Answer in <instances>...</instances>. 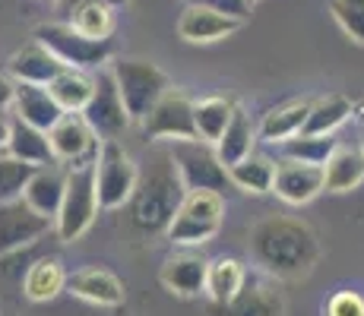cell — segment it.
Masks as SVG:
<instances>
[{"instance_id": "1", "label": "cell", "mask_w": 364, "mask_h": 316, "mask_svg": "<svg viewBox=\"0 0 364 316\" xmlns=\"http://www.w3.org/2000/svg\"><path fill=\"white\" fill-rule=\"evenodd\" d=\"M250 259L272 278H298L314 269L320 256V244L314 231L298 219L272 215L250 228L247 237Z\"/></svg>"}, {"instance_id": "2", "label": "cell", "mask_w": 364, "mask_h": 316, "mask_svg": "<svg viewBox=\"0 0 364 316\" xmlns=\"http://www.w3.org/2000/svg\"><path fill=\"white\" fill-rule=\"evenodd\" d=\"M187 196V187L178 174V165L171 158V146H156L149 152V161L139 171L136 190L130 196V219L139 231H168L174 212L181 209Z\"/></svg>"}, {"instance_id": "3", "label": "cell", "mask_w": 364, "mask_h": 316, "mask_svg": "<svg viewBox=\"0 0 364 316\" xmlns=\"http://www.w3.org/2000/svg\"><path fill=\"white\" fill-rule=\"evenodd\" d=\"M225 222V200L215 190H187L165 237L174 247H203L219 234Z\"/></svg>"}, {"instance_id": "4", "label": "cell", "mask_w": 364, "mask_h": 316, "mask_svg": "<svg viewBox=\"0 0 364 316\" xmlns=\"http://www.w3.org/2000/svg\"><path fill=\"white\" fill-rule=\"evenodd\" d=\"M108 70L114 76L117 89H121L133 124H143L149 117V111L171 89L165 70H159L152 60H143V58H117V60H111Z\"/></svg>"}, {"instance_id": "5", "label": "cell", "mask_w": 364, "mask_h": 316, "mask_svg": "<svg viewBox=\"0 0 364 316\" xmlns=\"http://www.w3.org/2000/svg\"><path fill=\"white\" fill-rule=\"evenodd\" d=\"M102 209L99 187H95V165H70L67 168V190L60 212L54 219V231L60 241H80L92 228L95 215Z\"/></svg>"}, {"instance_id": "6", "label": "cell", "mask_w": 364, "mask_h": 316, "mask_svg": "<svg viewBox=\"0 0 364 316\" xmlns=\"http://www.w3.org/2000/svg\"><path fill=\"white\" fill-rule=\"evenodd\" d=\"M35 38H38L41 45L51 48V51L67 63V67L86 70V73L102 70L105 63L111 60V54H114L111 38H89V35L76 32L73 26L60 23V19H58V23L38 26V29H35Z\"/></svg>"}, {"instance_id": "7", "label": "cell", "mask_w": 364, "mask_h": 316, "mask_svg": "<svg viewBox=\"0 0 364 316\" xmlns=\"http://www.w3.org/2000/svg\"><path fill=\"white\" fill-rule=\"evenodd\" d=\"M168 146H171V158L178 165V174L187 190H215V193H222L232 184L228 168L222 165L213 143H206V139H178V143Z\"/></svg>"}, {"instance_id": "8", "label": "cell", "mask_w": 364, "mask_h": 316, "mask_svg": "<svg viewBox=\"0 0 364 316\" xmlns=\"http://www.w3.org/2000/svg\"><path fill=\"white\" fill-rule=\"evenodd\" d=\"M136 180L139 168L130 152L117 139H102L99 161H95V187H99L102 209H121L124 202H130Z\"/></svg>"}, {"instance_id": "9", "label": "cell", "mask_w": 364, "mask_h": 316, "mask_svg": "<svg viewBox=\"0 0 364 316\" xmlns=\"http://www.w3.org/2000/svg\"><path fill=\"white\" fill-rule=\"evenodd\" d=\"M143 133L152 143H178V139H200L193 98L181 89H168L162 102L143 121Z\"/></svg>"}, {"instance_id": "10", "label": "cell", "mask_w": 364, "mask_h": 316, "mask_svg": "<svg viewBox=\"0 0 364 316\" xmlns=\"http://www.w3.org/2000/svg\"><path fill=\"white\" fill-rule=\"evenodd\" d=\"M92 82H95L92 98H89V104L82 108V114H86V121L92 124V130L99 133L102 139H117L133 124L127 104H124V95H121V89H117L111 70H105V67L95 70Z\"/></svg>"}, {"instance_id": "11", "label": "cell", "mask_w": 364, "mask_h": 316, "mask_svg": "<svg viewBox=\"0 0 364 316\" xmlns=\"http://www.w3.org/2000/svg\"><path fill=\"white\" fill-rule=\"evenodd\" d=\"M51 136L54 158L60 165H95L102 149V136L92 130V124L86 121L82 111H67L58 124L48 130Z\"/></svg>"}, {"instance_id": "12", "label": "cell", "mask_w": 364, "mask_h": 316, "mask_svg": "<svg viewBox=\"0 0 364 316\" xmlns=\"http://www.w3.org/2000/svg\"><path fill=\"white\" fill-rule=\"evenodd\" d=\"M48 231H54V219L41 215L26 200L0 202V256H10V253L23 247H32Z\"/></svg>"}, {"instance_id": "13", "label": "cell", "mask_w": 364, "mask_h": 316, "mask_svg": "<svg viewBox=\"0 0 364 316\" xmlns=\"http://www.w3.org/2000/svg\"><path fill=\"white\" fill-rule=\"evenodd\" d=\"M326 190V171L323 165H311V161H298V158H279L276 165V184L272 193L289 206H304V202L317 200Z\"/></svg>"}, {"instance_id": "14", "label": "cell", "mask_w": 364, "mask_h": 316, "mask_svg": "<svg viewBox=\"0 0 364 316\" xmlns=\"http://www.w3.org/2000/svg\"><path fill=\"white\" fill-rule=\"evenodd\" d=\"M64 70H67V63L48 45H41L38 38L6 60V76L13 82H35V86H51Z\"/></svg>"}, {"instance_id": "15", "label": "cell", "mask_w": 364, "mask_h": 316, "mask_svg": "<svg viewBox=\"0 0 364 316\" xmlns=\"http://www.w3.org/2000/svg\"><path fill=\"white\" fill-rule=\"evenodd\" d=\"M67 291L73 298L86 300V304L95 307H121L127 291H124V282L105 266H86V269H76L73 276L67 278Z\"/></svg>"}, {"instance_id": "16", "label": "cell", "mask_w": 364, "mask_h": 316, "mask_svg": "<svg viewBox=\"0 0 364 316\" xmlns=\"http://www.w3.org/2000/svg\"><path fill=\"white\" fill-rule=\"evenodd\" d=\"M206 276H209V259L200 253H174L159 269V282L178 298H200L206 294Z\"/></svg>"}, {"instance_id": "17", "label": "cell", "mask_w": 364, "mask_h": 316, "mask_svg": "<svg viewBox=\"0 0 364 316\" xmlns=\"http://www.w3.org/2000/svg\"><path fill=\"white\" fill-rule=\"evenodd\" d=\"M241 26L244 19L225 16V13H215L200 4H187L178 19V35L191 45H209V41H222L228 35H235Z\"/></svg>"}, {"instance_id": "18", "label": "cell", "mask_w": 364, "mask_h": 316, "mask_svg": "<svg viewBox=\"0 0 364 316\" xmlns=\"http://www.w3.org/2000/svg\"><path fill=\"white\" fill-rule=\"evenodd\" d=\"M209 316H282V298L269 282H250L228 304H209Z\"/></svg>"}, {"instance_id": "19", "label": "cell", "mask_w": 364, "mask_h": 316, "mask_svg": "<svg viewBox=\"0 0 364 316\" xmlns=\"http://www.w3.org/2000/svg\"><path fill=\"white\" fill-rule=\"evenodd\" d=\"M13 114L23 117L26 124L38 126V130H51L60 117L67 114L51 95L48 86H35V82H16V95H13Z\"/></svg>"}, {"instance_id": "20", "label": "cell", "mask_w": 364, "mask_h": 316, "mask_svg": "<svg viewBox=\"0 0 364 316\" xmlns=\"http://www.w3.org/2000/svg\"><path fill=\"white\" fill-rule=\"evenodd\" d=\"M10 156L29 161V165H54V149H51V136H48V130H38V126L26 124L23 117H16L10 111V139H6V149Z\"/></svg>"}, {"instance_id": "21", "label": "cell", "mask_w": 364, "mask_h": 316, "mask_svg": "<svg viewBox=\"0 0 364 316\" xmlns=\"http://www.w3.org/2000/svg\"><path fill=\"white\" fill-rule=\"evenodd\" d=\"M64 190H67V165L54 161V165H45L35 171V178L26 187L23 200L29 202L32 209H38L41 215H51L58 219L60 202H64Z\"/></svg>"}, {"instance_id": "22", "label": "cell", "mask_w": 364, "mask_h": 316, "mask_svg": "<svg viewBox=\"0 0 364 316\" xmlns=\"http://www.w3.org/2000/svg\"><path fill=\"white\" fill-rule=\"evenodd\" d=\"M311 104L314 102H289V104H279V108L266 111L263 121L257 124V136H260V143L282 146V143H289L291 136L304 133Z\"/></svg>"}, {"instance_id": "23", "label": "cell", "mask_w": 364, "mask_h": 316, "mask_svg": "<svg viewBox=\"0 0 364 316\" xmlns=\"http://www.w3.org/2000/svg\"><path fill=\"white\" fill-rule=\"evenodd\" d=\"M67 278L70 276L64 272L60 259H54V256L35 259L23 276V294L32 304H48V300H54L60 291H67Z\"/></svg>"}, {"instance_id": "24", "label": "cell", "mask_w": 364, "mask_h": 316, "mask_svg": "<svg viewBox=\"0 0 364 316\" xmlns=\"http://www.w3.org/2000/svg\"><path fill=\"white\" fill-rule=\"evenodd\" d=\"M326 171V190L330 193H348V190L364 184V149L361 146H336Z\"/></svg>"}, {"instance_id": "25", "label": "cell", "mask_w": 364, "mask_h": 316, "mask_svg": "<svg viewBox=\"0 0 364 316\" xmlns=\"http://www.w3.org/2000/svg\"><path fill=\"white\" fill-rule=\"evenodd\" d=\"M257 139H260V136H257V124L250 121V114H247L244 108H235L232 124L225 126L222 139L215 143V152H219L222 165L232 168V165H237L241 158H247L250 152H254Z\"/></svg>"}, {"instance_id": "26", "label": "cell", "mask_w": 364, "mask_h": 316, "mask_svg": "<svg viewBox=\"0 0 364 316\" xmlns=\"http://www.w3.org/2000/svg\"><path fill=\"white\" fill-rule=\"evenodd\" d=\"M244 285H247V269H244L241 259H235V256L209 259V276H206L209 304H228Z\"/></svg>"}, {"instance_id": "27", "label": "cell", "mask_w": 364, "mask_h": 316, "mask_svg": "<svg viewBox=\"0 0 364 316\" xmlns=\"http://www.w3.org/2000/svg\"><path fill=\"white\" fill-rule=\"evenodd\" d=\"M276 165L269 156H260V152H250L247 158H241L237 165L228 168V178H232V187L244 190V193H272V184H276Z\"/></svg>"}, {"instance_id": "28", "label": "cell", "mask_w": 364, "mask_h": 316, "mask_svg": "<svg viewBox=\"0 0 364 316\" xmlns=\"http://www.w3.org/2000/svg\"><path fill=\"white\" fill-rule=\"evenodd\" d=\"M237 104L232 98H222V95H209V98H200V102H193V114H197V133L200 139H206V143H219L222 133H225V126L232 124V114H235Z\"/></svg>"}, {"instance_id": "29", "label": "cell", "mask_w": 364, "mask_h": 316, "mask_svg": "<svg viewBox=\"0 0 364 316\" xmlns=\"http://www.w3.org/2000/svg\"><path fill=\"white\" fill-rule=\"evenodd\" d=\"M352 102L346 95H323L311 104V114H307L304 133H336L342 124L352 117Z\"/></svg>"}, {"instance_id": "30", "label": "cell", "mask_w": 364, "mask_h": 316, "mask_svg": "<svg viewBox=\"0 0 364 316\" xmlns=\"http://www.w3.org/2000/svg\"><path fill=\"white\" fill-rule=\"evenodd\" d=\"M92 86L95 82H92V76H89L86 70L67 67L48 89H51V95L58 98V104L64 111H82L89 104V98H92Z\"/></svg>"}, {"instance_id": "31", "label": "cell", "mask_w": 364, "mask_h": 316, "mask_svg": "<svg viewBox=\"0 0 364 316\" xmlns=\"http://www.w3.org/2000/svg\"><path fill=\"white\" fill-rule=\"evenodd\" d=\"M336 136L333 133H298V136H291L289 143H282L279 149H282L285 158H298V161H311V165H326L330 156L336 152Z\"/></svg>"}, {"instance_id": "32", "label": "cell", "mask_w": 364, "mask_h": 316, "mask_svg": "<svg viewBox=\"0 0 364 316\" xmlns=\"http://www.w3.org/2000/svg\"><path fill=\"white\" fill-rule=\"evenodd\" d=\"M35 171H38V165H29V161L10 156V152H0V202L23 200Z\"/></svg>"}, {"instance_id": "33", "label": "cell", "mask_w": 364, "mask_h": 316, "mask_svg": "<svg viewBox=\"0 0 364 316\" xmlns=\"http://www.w3.org/2000/svg\"><path fill=\"white\" fill-rule=\"evenodd\" d=\"M76 32L89 35V38H111L114 35V6L108 4H86L80 10L70 13L67 19Z\"/></svg>"}, {"instance_id": "34", "label": "cell", "mask_w": 364, "mask_h": 316, "mask_svg": "<svg viewBox=\"0 0 364 316\" xmlns=\"http://www.w3.org/2000/svg\"><path fill=\"white\" fill-rule=\"evenodd\" d=\"M330 13L355 45H364V0H330Z\"/></svg>"}, {"instance_id": "35", "label": "cell", "mask_w": 364, "mask_h": 316, "mask_svg": "<svg viewBox=\"0 0 364 316\" xmlns=\"http://www.w3.org/2000/svg\"><path fill=\"white\" fill-rule=\"evenodd\" d=\"M323 316H364V294L336 291L323 304Z\"/></svg>"}, {"instance_id": "36", "label": "cell", "mask_w": 364, "mask_h": 316, "mask_svg": "<svg viewBox=\"0 0 364 316\" xmlns=\"http://www.w3.org/2000/svg\"><path fill=\"white\" fill-rule=\"evenodd\" d=\"M187 4H200V6H209L215 13H225V16H235V19H247L250 16V0H187Z\"/></svg>"}, {"instance_id": "37", "label": "cell", "mask_w": 364, "mask_h": 316, "mask_svg": "<svg viewBox=\"0 0 364 316\" xmlns=\"http://www.w3.org/2000/svg\"><path fill=\"white\" fill-rule=\"evenodd\" d=\"M86 4H108V6H127V0H58V19L60 23H67L70 19V13L73 10H80V6H86Z\"/></svg>"}, {"instance_id": "38", "label": "cell", "mask_w": 364, "mask_h": 316, "mask_svg": "<svg viewBox=\"0 0 364 316\" xmlns=\"http://www.w3.org/2000/svg\"><path fill=\"white\" fill-rule=\"evenodd\" d=\"M13 95H16V82H13L10 76L0 73V111L13 108Z\"/></svg>"}, {"instance_id": "39", "label": "cell", "mask_w": 364, "mask_h": 316, "mask_svg": "<svg viewBox=\"0 0 364 316\" xmlns=\"http://www.w3.org/2000/svg\"><path fill=\"white\" fill-rule=\"evenodd\" d=\"M6 139H10V111H0V152L6 149Z\"/></svg>"}, {"instance_id": "40", "label": "cell", "mask_w": 364, "mask_h": 316, "mask_svg": "<svg viewBox=\"0 0 364 316\" xmlns=\"http://www.w3.org/2000/svg\"><path fill=\"white\" fill-rule=\"evenodd\" d=\"M254 4H260V0H250V6H254Z\"/></svg>"}]
</instances>
